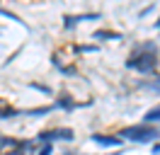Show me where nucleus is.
<instances>
[{
  "label": "nucleus",
  "instance_id": "f257e3e1",
  "mask_svg": "<svg viewBox=\"0 0 160 155\" xmlns=\"http://www.w3.org/2000/svg\"><path fill=\"white\" fill-rule=\"evenodd\" d=\"M126 68L138 70V73H153L158 68V53L153 51V44H146L143 48H138L136 53H131L126 58Z\"/></svg>",
  "mask_w": 160,
  "mask_h": 155
},
{
  "label": "nucleus",
  "instance_id": "f03ea898",
  "mask_svg": "<svg viewBox=\"0 0 160 155\" xmlns=\"http://www.w3.org/2000/svg\"><path fill=\"white\" fill-rule=\"evenodd\" d=\"M119 136H121V138H126V141H133V143H150V141L160 138V131H158V128H153L150 124H136V126L121 128Z\"/></svg>",
  "mask_w": 160,
  "mask_h": 155
},
{
  "label": "nucleus",
  "instance_id": "7ed1b4c3",
  "mask_svg": "<svg viewBox=\"0 0 160 155\" xmlns=\"http://www.w3.org/2000/svg\"><path fill=\"white\" fill-rule=\"evenodd\" d=\"M41 143H51V141H73V131L70 128H58V131H44L37 136Z\"/></svg>",
  "mask_w": 160,
  "mask_h": 155
},
{
  "label": "nucleus",
  "instance_id": "20e7f679",
  "mask_svg": "<svg viewBox=\"0 0 160 155\" xmlns=\"http://www.w3.org/2000/svg\"><path fill=\"white\" fill-rule=\"evenodd\" d=\"M92 141L97 145H107V148H117L121 145V138H114V136H102V133H95L92 136Z\"/></svg>",
  "mask_w": 160,
  "mask_h": 155
},
{
  "label": "nucleus",
  "instance_id": "39448f33",
  "mask_svg": "<svg viewBox=\"0 0 160 155\" xmlns=\"http://www.w3.org/2000/svg\"><path fill=\"white\" fill-rule=\"evenodd\" d=\"M90 19H100V15H78V17H73V15H68V17H66V29L75 27L78 22H90Z\"/></svg>",
  "mask_w": 160,
  "mask_h": 155
},
{
  "label": "nucleus",
  "instance_id": "423d86ee",
  "mask_svg": "<svg viewBox=\"0 0 160 155\" xmlns=\"http://www.w3.org/2000/svg\"><path fill=\"white\" fill-rule=\"evenodd\" d=\"M155 121L160 124V104L153 107V109H148V112L143 114V124H155Z\"/></svg>",
  "mask_w": 160,
  "mask_h": 155
},
{
  "label": "nucleus",
  "instance_id": "0eeeda50",
  "mask_svg": "<svg viewBox=\"0 0 160 155\" xmlns=\"http://www.w3.org/2000/svg\"><path fill=\"white\" fill-rule=\"evenodd\" d=\"M20 112L15 109V107L5 104V102H0V119H12V116H17Z\"/></svg>",
  "mask_w": 160,
  "mask_h": 155
},
{
  "label": "nucleus",
  "instance_id": "6e6552de",
  "mask_svg": "<svg viewBox=\"0 0 160 155\" xmlns=\"http://www.w3.org/2000/svg\"><path fill=\"white\" fill-rule=\"evenodd\" d=\"M95 39H109V41H114V39H121V34H117V32H107V29H100V32H95Z\"/></svg>",
  "mask_w": 160,
  "mask_h": 155
},
{
  "label": "nucleus",
  "instance_id": "1a4fd4ad",
  "mask_svg": "<svg viewBox=\"0 0 160 155\" xmlns=\"http://www.w3.org/2000/svg\"><path fill=\"white\" fill-rule=\"evenodd\" d=\"M53 109H56V104H53V107H44V109H29V112H24V114H29V116H41V114L53 112Z\"/></svg>",
  "mask_w": 160,
  "mask_h": 155
},
{
  "label": "nucleus",
  "instance_id": "9d476101",
  "mask_svg": "<svg viewBox=\"0 0 160 155\" xmlns=\"http://www.w3.org/2000/svg\"><path fill=\"white\" fill-rule=\"evenodd\" d=\"M56 107H63V109H68V112H70V109H75L78 104H75V102H70L68 97H61L58 102H56Z\"/></svg>",
  "mask_w": 160,
  "mask_h": 155
},
{
  "label": "nucleus",
  "instance_id": "9b49d317",
  "mask_svg": "<svg viewBox=\"0 0 160 155\" xmlns=\"http://www.w3.org/2000/svg\"><path fill=\"white\" fill-rule=\"evenodd\" d=\"M143 87H148V90H153V92H158V95H160V78L155 80V82H143Z\"/></svg>",
  "mask_w": 160,
  "mask_h": 155
},
{
  "label": "nucleus",
  "instance_id": "f8f14e48",
  "mask_svg": "<svg viewBox=\"0 0 160 155\" xmlns=\"http://www.w3.org/2000/svg\"><path fill=\"white\" fill-rule=\"evenodd\" d=\"M51 150H53V148H51V143H46V145H44V148H41L37 155H51Z\"/></svg>",
  "mask_w": 160,
  "mask_h": 155
},
{
  "label": "nucleus",
  "instance_id": "ddd939ff",
  "mask_svg": "<svg viewBox=\"0 0 160 155\" xmlns=\"http://www.w3.org/2000/svg\"><path fill=\"white\" fill-rule=\"evenodd\" d=\"M153 153H155V155H160V143H155V148H153Z\"/></svg>",
  "mask_w": 160,
  "mask_h": 155
},
{
  "label": "nucleus",
  "instance_id": "4468645a",
  "mask_svg": "<svg viewBox=\"0 0 160 155\" xmlns=\"http://www.w3.org/2000/svg\"><path fill=\"white\" fill-rule=\"evenodd\" d=\"M8 155H22V153H20V150H15V153H8Z\"/></svg>",
  "mask_w": 160,
  "mask_h": 155
},
{
  "label": "nucleus",
  "instance_id": "2eb2a0df",
  "mask_svg": "<svg viewBox=\"0 0 160 155\" xmlns=\"http://www.w3.org/2000/svg\"><path fill=\"white\" fill-rule=\"evenodd\" d=\"M155 27H158V29H160V19H158V22H155Z\"/></svg>",
  "mask_w": 160,
  "mask_h": 155
}]
</instances>
